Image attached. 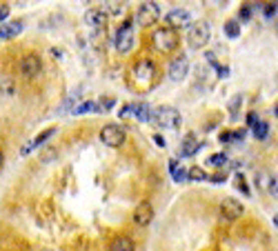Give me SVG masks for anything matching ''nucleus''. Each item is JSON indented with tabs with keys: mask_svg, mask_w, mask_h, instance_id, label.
Returning <instances> with one entry per match:
<instances>
[{
	"mask_svg": "<svg viewBox=\"0 0 278 251\" xmlns=\"http://www.w3.org/2000/svg\"><path fill=\"white\" fill-rule=\"evenodd\" d=\"M85 23H87V27H91V29L105 27V23H107V12H102V9H89V12L85 14Z\"/></svg>",
	"mask_w": 278,
	"mask_h": 251,
	"instance_id": "obj_13",
	"label": "nucleus"
},
{
	"mask_svg": "<svg viewBox=\"0 0 278 251\" xmlns=\"http://www.w3.org/2000/svg\"><path fill=\"white\" fill-rule=\"evenodd\" d=\"M225 36H227V38H238L240 36V23L238 20H227V23H225Z\"/></svg>",
	"mask_w": 278,
	"mask_h": 251,
	"instance_id": "obj_19",
	"label": "nucleus"
},
{
	"mask_svg": "<svg viewBox=\"0 0 278 251\" xmlns=\"http://www.w3.org/2000/svg\"><path fill=\"white\" fill-rule=\"evenodd\" d=\"M158 16H161V7H158V3H154V0H147V3H143L141 7H138L136 23L143 25V27H152V25L158 20Z\"/></svg>",
	"mask_w": 278,
	"mask_h": 251,
	"instance_id": "obj_4",
	"label": "nucleus"
},
{
	"mask_svg": "<svg viewBox=\"0 0 278 251\" xmlns=\"http://www.w3.org/2000/svg\"><path fill=\"white\" fill-rule=\"evenodd\" d=\"M9 12H12V9H9V5H0V23L9 18Z\"/></svg>",
	"mask_w": 278,
	"mask_h": 251,
	"instance_id": "obj_30",
	"label": "nucleus"
},
{
	"mask_svg": "<svg viewBox=\"0 0 278 251\" xmlns=\"http://www.w3.org/2000/svg\"><path fill=\"white\" fill-rule=\"evenodd\" d=\"M154 142H156L158 147H167V140H165V138H163L161 134H156V136H154Z\"/></svg>",
	"mask_w": 278,
	"mask_h": 251,
	"instance_id": "obj_32",
	"label": "nucleus"
},
{
	"mask_svg": "<svg viewBox=\"0 0 278 251\" xmlns=\"http://www.w3.org/2000/svg\"><path fill=\"white\" fill-rule=\"evenodd\" d=\"M149 114H152L149 105H145V102H131V116H136L138 120L147 122L149 120Z\"/></svg>",
	"mask_w": 278,
	"mask_h": 251,
	"instance_id": "obj_17",
	"label": "nucleus"
},
{
	"mask_svg": "<svg viewBox=\"0 0 278 251\" xmlns=\"http://www.w3.org/2000/svg\"><path fill=\"white\" fill-rule=\"evenodd\" d=\"M109 5H111L109 14H120V12H122V9H125V7H122V3H109Z\"/></svg>",
	"mask_w": 278,
	"mask_h": 251,
	"instance_id": "obj_31",
	"label": "nucleus"
},
{
	"mask_svg": "<svg viewBox=\"0 0 278 251\" xmlns=\"http://www.w3.org/2000/svg\"><path fill=\"white\" fill-rule=\"evenodd\" d=\"M149 122H154L158 129L174 131L183 125V118H180L178 109H174V107H158V109H154L152 114H149Z\"/></svg>",
	"mask_w": 278,
	"mask_h": 251,
	"instance_id": "obj_1",
	"label": "nucleus"
},
{
	"mask_svg": "<svg viewBox=\"0 0 278 251\" xmlns=\"http://www.w3.org/2000/svg\"><path fill=\"white\" fill-rule=\"evenodd\" d=\"M207 165H212L216 169L225 167V165H227V156H225V153H214V156L207 158Z\"/></svg>",
	"mask_w": 278,
	"mask_h": 251,
	"instance_id": "obj_22",
	"label": "nucleus"
},
{
	"mask_svg": "<svg viewBox=\"0 0 278 251\" xmlns=\"http://www.w3.org/2000/svg\"><path fill=\"white\" fill-rule=\"evenodd\" d=\"M267 134H269V125H267V122H256V127H254V136L256 138H260V140H262V138H267Z\"/></svg>",
	"mask_w": 278,
	"mask_h": 251,
	"instance_id": "obj_24",
	"label": "nucleus"
},
{
	"mask_svg": "<svg viewBox=\"0 0 278 251\" xmlns=\"http://www.w3.org/2000/svg\"><path fill=\"white\" fill-rule=\"evenodd\" d=\"M196 151H198V138L194 136V134L185 136V140L180 142L178 156H180V158H189V156H194V153H196Z\"/></svg>",
	"mask_w": 278,
	"mask_h": 251,
	"instance_id": "obj_15",
	"label": "nucleus"
},
{
	"mask_svg": "<svg viewBox=\"0 0 278 251\" xmlns=\"http://www.w3.org/2000/svg\"><path fill=\"white\" fill-rule=\"evenodd\" d=\"M89 111H98V109H96V102L94 100H87V102H82V105H78L74 109V114L76 116H82V114H89Z\"/></svg>",
	"mask_w": 278,
	"mask_h": 251,
	"instance_id": "obj_23",
	"label": "nucleus"
},
{
	"mask_svg": "<svg viewBox=\"0 0 278 251\" xmlns=\"http://www.w3.org/2000/svg\"><path fill=\"white\" fill-rule=\"evenodd\" d=\"M251 12H254V9H251V5H245V7L240 9V18H243V20H249V18H251Z\"/></svg>",
	"mask_w": 278,
	"mask_h": 251,
	"instance_id": "obj_27",
	"label": "nucleus"
},
{
	"mask_svg": "<svg viewBox=\"0 0 278 251\" xmlns=\"http://www.w3.org/2000/svg\"><path fill=\"white\" fill-rule=\"evenodd\" d=\"M0 94H3V96H14V94H16V85H14V80H9V78L0 80Z\"/></svg>",
	"mask_w": 278,
	"mask_h": 251,
	"instance_id": "obj_21",
	"label": "nucleus"
},
{
	"mask_svg": "<svg viewBox=\"0 0 278 251\" xmlns=\"http://www.w3.org/2000/svg\"><path fill=\"white\" fill-rule=\"evenodd\" d=\"M256 122H258V114H256V111H251V114H247V125H249L251 129H254V127H256Z\"/></svg>",
	"mask_w": 278,
	"mask_h": 251,
	"instance_id": "obj_28",
	"label": "nucleus"
},
{
	"mask_svg": "<svg viewBox=\"0 0 278 251\" xmlns=\"http://www.w3.org/2000/svg\"><path fill=\"white\" fill-rule=\"evenodd\" d=\"M167 25H169V29H183V27H187L189 23H192V14L187 12V9H172V12L167 14Z\"/></svg>",
	"mask_w": 278,
	"mask_h": 251,
	"instance_id": "obj_9",
	"label": "nucleus"
},
{
	"mask_svg": "<svg viewBox=\"0 0 278 251\" xmlns=\"http://www.w3.org/2000/svg\"><path fill=\"white\" fill-rule=\"evenodd\" d=\"M169 171H172V176H174V180H176V182H183L185 178H187V176H185V171H183V169L178 171L176 160H172V162H169Z\"/></svg>",
	"mask_w": 278,
	"mask_h": 251,
	"instance_id": "obj_25",
	"label": "nucleus"
},
{
	"mask_svg": "<svg viewBox=\"0 0 278 251\" xmlns=\"http://www.w3.org/2000/svg\"><path fill=\"white\" fill-rule=\"evenodd\" d=\"M40 69H43V60H40V56L29 54L20 60V74H23L25 78H36V76L40 74Z\"/></svg>",
	"mask_w": 278,
	"mask_h": 251,
	"instance_id": "obj_8",
	"label": "nucleus"
},
{
	"mask_svg": "<svg viewBox=\"0 0 278 251\" xmlns=\"http://www.w3.org/2000/svg\"><path fill=\"white\" fill-rule=\"evenodd\" d=\"M114 45H116L118 54H129V51H131V47H133V27H131L129 18H127V23L116 32Z\"/></svg>",
	"mask_w": 278,
	"mask_h": 251,
	"instance_id": "obj_6",
	"label": "nucleus"
},
{
	"mask_svg": "<svg viewBox=\"0 0 278 251\" xmlns=\"http://www.w3.org/2000/svg\"><path fill=\"white\" fill-rule=\"evenodd\" d=\"M187 71H189V60H187V56H180V58H176L172 65H169V78L176 80V83H180V80H185Z\"/></svg>",
	"mask_w": 278,
	"mask_h": 251,
	"instance_id": "obj_11",
	"label": "nucleus"
},
{
	"mask_svg": "<svg viewBox=\"0 0 278 251\" xmlns=\"http://www.w3.org/2000/svg\"><path fill=\"white\" fill-rule=\"evenodd\" d=\"M218 213H220V218H223V220L234 222V220H238L245 213V207H243V202L236 200V198H225V200L220 202V207H218Z\"/></svg>",
	"mask_w": 278,
	"mask_h": 251,
	"instance_id": "obj_7",
	"label": "nucleus"
},
{
	"mask_svg": "<svg viewBox=\"0 0 278 251\" xmlns=\"http://www.w3.org/2000/svg\"><path fill=\"white\" fill-rule=\"evenodd\" d=\"M116 105V98H111V96H105V98H100L96 102V109H98V114H105V111H111Z\"/></svg>",
	"mask_w": 278,
	"mask_h": 251,
	"instance_id": "obj_20",
	"label": "nucleus"
},
{
	"mask_svg": "<svg viewBox=\"0 0 278 251\" xmlns=\"http://www.w3.org/2000/svg\"><path fill=\"white\" fill-rule=\"evenodd\" d=\"M185 176H187L189 182H203V180H207V171H205L203 167H192L187 173H185Z\"/></svg>",
	"mask_w": 278,
	"mask_h": 251,
	"instance_id": "obj_18",
	"label": "nucleus"
},
{
	"mask_svg": "<svg viewBox=\"0 0 278 251\" xmlns=\"http://www.w3.org/2000/svg\"><path fill=\"white\" fill-rule=\"evenodd\" d=\"M262 14H265L267 20L274 18V16H276V3H267L265 7H262Z\"/></svg>",
	"mask_w": 278,
	"mask_h": 251,
	"instance_id": "obj_26",
	"label": "nucleus"
},
{
	"mask_svg": "<svg viewBox=\"0 0 278 251\" xmlns=\"http://www.w3.org/2000/svg\"><path fill=\"white\" fill-rule=\"evenodd\" d=\"M189 45H192L194 49H203L205 45L209 43V38H212V29H209V23H205V20H198V23H194L192 27H189Z\"/></svg>",
	"mask_w": 278,
	"mask_h": 251,
	"instance_id": "obj_3",
	"label": "nucleus"
},
{
	"mask_svg": "<svg viewBox=\"0 0 278 251\" xmlns=\"http://www.w3.org/2000/svg\"><path fill=\"white\" fill-rule=\"evenodd\" d=\"M152 43H154V47H156V51H161V54H172V51L178 47V36L174 29L161 27L154 32Z\"/></svg>",
	"mask_w": 278,
	"mask_h": 251,
	"instance_id": "obj_2",
	"label": "nucleus"
},
{
	"mask_svg": "<svg viewBox=\"0 0 278 251\" xmlns=\"http://www.w3.org/2000/svg\"><path fill=\"white\" fill-rule=\"evenodd\" d=\"M3 165H5V153H3V149H0V169H3Z\"/></svg>",
	"mask_w": 278,
	"mask_h": 251,
	"instance_id": "obj_33",
	"label": "nucleus"
},
{
	"mask_svg": "<svg viewBox=\"0 0 278 251\" xmlns=\"http://www.w3.org/2000/svg\"><path fill=\"white\" fill-rule=\"evenodd\" d=\"M154 74H156V67H154V63L149 58H143L133 65V76H136V80H152Z\"/></svg>",
	"mask_w": 278,
	"mask_h": 251,
	"instance_id": "obj_12",
	"label": "nucleus"
},
{
	"mask_svg": "<svg viewBox=\"0 0 278 251\" xmlns=\"http://www.w3.org/2000/svg\"><path fill=\"white\" fill-rule=\"evenodd\" d=\"M100 140L105 142L107 147H122V142L127 140V134L120 125H105L100 129Z\"/></svg>",
	"mask_w": 278,
	"mask_h": 251,
	"instance_id": "obj_5",
	"label": "nucleus"
},
{
	"mask_svg": "<svg viewBox=\"0 0 278 251\" xmlns=\"http://www.w3.org/2000/svg\"><path fill=\"white\" fill-rule=\"evenodd\" d=\"M152 220H154V207H152V202L143 200L141 204H136V209H133V222H136L138 227H147Z\"/></svg>",
	"mask_w": 278,
	"mask_h": 251,
	"instance_id": "obj_10",
	"label": "nucleus"
},
{
	"mask_svg": "<svg viewBox=\"0 0 278 251\" xmlns=\"http://www.w3.org/2000/svg\"><path fill=\"white\" fill-rule=\"evenodd\" d=\"M54 134H56V127H49V129H45L40 136H36L32 142H27V145L23 147V151H20V156H27V153H29V151H34L36 147H40V145H43V142H47V140H49V138L54 136Z\"/></svg>",
	"mask_w": 278,
	"mask_h": 251,
	"instance_id": "obj_14",
	"label": "nucleus"
},
{
	"mask_svg": "<svg viewBox=\"0 0 278 251\" xmlns=\"http://www.w3.org/2000/svg\"><path fill=\"white\" fill-rule=\"evenodd\" d=\"M109 251H136V247H133L131 238H127V235H118V238H114V242H111Z\"/></svg>",
	"mask_w": 278,
	"mask_h": 251,
	"instance_id": "obj_16",
	"label": "nucleus"
},
{
	"mask_svg": "<svg viewBox=\"0 0 278 251\" xmlns=\"http://www.w3.org/2000/svg\"><path fill=\"white\" fill-rule=\"evenodd\" d=\"M258 187H260V189H267V187H269V178H267V173H258Z\"/></svg>",
	"mask_w": 278,
	"mask_h": 251,
	"instance_id": "obj_29",
	"label": "nucleus"
}]
</instances>
